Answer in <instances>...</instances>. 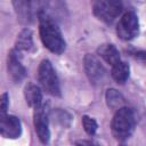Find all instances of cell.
Segmentation results:
<instances>
[{"instance_id": "6da1fadb", "label": "cell", "mask_w": 146, "mask_h": 146, "mask_svg": "<svg viewBox=\"0 0 146 146\" xmlns=\"http://www.w3.org/2000/svg\"><path fill=\"white\" fill-rule=\"evenodd\" d=\"M38 19L40 26V36L44 47L54 54H62L65 50L66 43L56 21L43 8L40 10Z\"/></svg>"}, {"instance_id": "7a4b0ae2", "label": "cell", "mask_w": 146, "mask_h": 146, "mask_svg": "<svg viewBox=\"0 0 146 146\" xmlns=\"http://www.w3.org/2000/svg\"><path fill=\"white\" fill-rule=\"evenodd\" d=\"M135 124L136 119L133 111L129 107L123 106L120 110H117L113 116L111 123L112 133L117 140H125L133 132Z\"/></svg>"}, {"instance_id": "3957f363", "label": "cell", "mask_w": 146, "mask_h": 146, "mask_svg": "<svg viewBox=\"0 0 146 146\" xmlns=\"http://www.w3.org/2000/svg\"><path fill=\"white\" fill-rule=\"evenodd\" d=\"M38 79L39 82L42 87V89L51 95V96H59L60 95V87H59V81L57 78V74L48 59H43L38 70Z\"/></svg>"}, {"instance_id": "277c9868", "label": "cell", "mask_w": 146, "mask_h": 146, "mask_svg": "<svg viewBox=\"0 0 146 146\" xmlns=\"http://www.w3.org/2000/svg\"><path fill=\"white\" fill-rule=\"evenodd\" d=\"M92 9L98 19L105 23H112L121 14L122 3L116 0H100L94 2Z\"/></svg>"}, {"instance_id": "5b68a950", "label": "cell", "mask_w": 146, "mask_h": 146, "mask_svg": "<svg viewBox=\"0 0 146 146\" xmlns=\"http://www.w3.org/2000/svg\"><path fill=\"white\" fill-rule=\"evenodd\" d=\"M139 32V21L135 11L129 10L120 18L116 25V33L122 40H131Z\"/></svg>"}, {"instance_id": "8992f818", "label": "cell", "mask_w": 146, "mask_h": 146, "mask_svg": "<svg viewBox=\"0 0 146 146\" xmlns=\"http://www.w3.org/2000/svg\"><path fill=\"white\" fill-rule=\"evenodd\" d=\"M34 128L40 141L42 144H48L50 131L48 125V108L44 104L34 108Z\"/></svg>"}, {"instance_id": "52a82bcc", "label": "cell", "mask_w": 146, "mask_h": 146, "mask_svg": "<svg viewBox=\"0 0 146 146\" xmlns=\"http://www.w3.org/2000/svg\"><path fill=\"white\" fill-rule=\"evenodd\" d=\"M84 63V71L86 74L88 76V79L90 80V82L92 83H100L104 78H105V68L102 65V63L98 60V58L94 55L87 54L84 56L83 59Z\"/></svg>"}, {"instance_id": "ba28073f", "label": "cell", "mask_w": 146, "mask_h": 146, "mask_svg": "<svg viewBox=\"0 0 146 146\" xmlns=\"http://www.w3.org/2000/svg\"><path fill=\"white\" fill-rule=\"evenodd\" d=\"M0 132L5 138L16 139L22 133V124L17 116L2 114L0 117Z\"/></svg>"}, {"instance_id": "9c48e42d", "label": "cell", "mask_w": 146, "mask_h": 146, "mask_svg": "<svg viewBox=\"0 0 146 146\" xmlns=\"http://www.w3.org/2000/svg\"><path fill=\"white\" fill-rule=\"evenodd\" d=\"M19 51L16 49H13L8 54V59H7V67H8V75L14 82H19L22 81L25 75H26V70L21 63L19 59Z\"/></svg>"}, {"instance_id": "30bf717a", "label": "cell", "mask_w": 146, "mask_h": 146, "mask_svg": "<svg viewBox=\"0 0 146 146\" xmlns=\"http://www.w3.org/2000/svg\"><path fill=\"white\" fill-rule=\"evenodd\" d=\"M97 52L106 63H108L112 66H114L115 64L121 62L120 52L116 49V47L114 44H112V43H104V44H102L98 48Z\"/></svg>"}, {"instance_id": "8fae6325", "label": "cell", "mask_w": 146, "mask_h": 146, "mask_svg": "<svg viewBox=\"0 0 146 146\" xmlns=\"http://www.w3.org/2000/svg\"><path fill=\"white\" fill-rule=\"evenodd\" d=\"M17 13V16L21 22L23 23H30L33 18L34 15V8L33 6L35 2H30V1H14L13 2Z\"/></svg>"}, {"instance_id": "7c38bea8", "label": "cell", "mask_w": 146, "mask_h": 146, "mask_svg": "<svg viewBox=\"0 0 146 146\" xmlns=\"http://www.w3.org/2000/svg\"><path fill=\"white\" fill-rule=\"evenodd\" d=\"M24 96H25L26 103L31 107L36 108L40 105H42V92H41V89L39 86H36L34 83H29L25 87Z\"/></svg>"}, {"instance_id": "4fadbf2b", "label": "cell", "mask_w": 146, "mask_h": 146, "mask_svg": "<svg viewBox=\"0 0 146 146\" xmlns=\"http://www.w3.org/2000/svg\"><path fill=\"white\" fill-rule=\"evenodd\" d=\"M33 48V38L32 32L29 29L23 30L16 40V47L15 49L17 51H30Z\"/></svg>"}, {"instance_id": "5bb4252c", "label": "cell", "mask_w": 146, "mask_h": 146, "mask_svg": "<svg viewBox=\"0 0 146 146\" xmlns=\"http://www.w3.org/2000/svg\"><path fill=\"white\" fill-rule=\"evenodd\" d=\"M129 65L121 60L112 66V76L117 83L123 84L129 78Z\"/></svg>"}, {"instance_id": "9a60e30c", "label": "cell", "mask_w": 146, "mask_h": 146, "mask_svg": "<svg viewBox=\"0 0 146 146\" xmlns=\"http://www.w3.org/2000/svg\"><path fill=\"white\" fill-rule=\"evenodd\" d=\"M105 98H106V103H107V105H108L110 108L117 111L121 107H123L124 98H123V96L117 90H115V89H108L106 91Z\"/></svg>"}, {"instance_id": "2e32d148", "label": "cell", "mask_w": 146, "mask_h": 146, "mask_svg": "<svg viewBox=\"0 0 146 146\" xmlns=\"http://www.w3.org/2000/svg\"><path fill=\"white\" fill-rule=\"evenodd\" d=\"M82 125H83L86 132L88 135H90V136L95 135L96 131H97V128H98L96 120L92 119V117H90V116H87V115L82 116Z\"/></svg>"}, {"instance_id": "e0dca14e", "label": "cell", "mask_w": 146, "mask_h": 146, "mask_svg": "<svg viewBox=\"0 0 146 146\" xmlns=\"http://www.w3.org/2000/svg\"><path fill=\"white\" fill-rule=\"evenodd\" d=\"M8 104H9V97H8V94L5 92V94H2V96H1V115H2V114H6Z\"/></svg>"}, {"instance_id": "ac0fdd59", "label": "cell", "mask_w": 146, "mask_h": 146, "mask_svg": "<svg viewBox=\"0 0 146 146\" xmlns=\"http://www.w3.org/2000/svg\"><path fill=\"white\" fill-rule=\"evenodd\" d=\"M133 56L137 60H139V62H141L143 64L146 65V51H137V52L133 54Z\"/></svg>"}, {"instance_id": "d6986e66", "label": "cell", "mask_w": 146, "mask_h": 146, "mask_svg": "<svg viewBox=\"0 0 146 146\" xmlns=\"http://www.w3.org/2000/svg\"><path fill=\"white\" fill-rule=\"evenodd\" d=\"M119 146H125V145H123V144H122V145H119Z\"/></svg>"}]
</instances>
